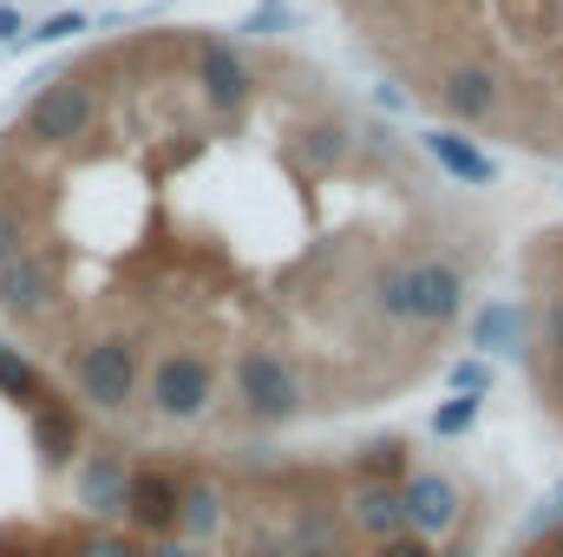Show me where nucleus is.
<instances>
[{"mask_svg": "<svg viewBox=\"0 0 563 557\" xmlns=\"http://www.w3.org/2000/svg\"><path fill=\"white\" fill-rule=\"evenodd\" d=\"M531 374L538 394L563 419V237H551V276H544V315H538V341H531Z\"/></svg>", "mask_w": 563, "mask_h": 557, "instance_id": "1", "label": "nucleus"}, {"mask_svg": "<svg viewBox=\"0 0 563 557\" xmlns=\"http://www.w3.org/2000/svg\"><path fill=\"white\" fill-rule=\"evenodd\" d=\"M511 557H563V518L551 525V532H538V538H525V545H518Z\"/></svg>", "mask_w": 563, "mask_h": 557, "instance_id": "2", "label": "nucleus"}, {"mask_svg": "<svg viewBox=\"0 0 563 557\" xmlns=\"http://www.w3.org/2000/svg\"><path fill=\"white\" fill-rule=\"evenodd\" d=\"M0 33H7V40H20V13H13V7H0Z\"/></svg>", "mask_w": 563, "mask_h": 557, "instance_id": "3", "label": "nucleus"}]
</instances>
